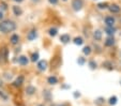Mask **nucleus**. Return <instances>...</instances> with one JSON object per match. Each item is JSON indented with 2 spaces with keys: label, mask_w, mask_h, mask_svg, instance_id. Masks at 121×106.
I'll list each match as a JSON object with an SVG mask.
<instances>
[{
  "label": "nucleus",
  "mask_w": 121,
  "mask_h": 106,
  "mask_svg": "<svg viewBox=\"0 0 121 106\" xmlns=\"http://www.w3.org/2000/svg\"><path fill=\"white\" fill-rule=\"evenodd\" d=\"M23 81H24V77L23 76H19L18 78L15 81V86H21L22 84H23Z\"/></svg>",
  "instance_id": "a211bd4d"
},
{
  "label": "nucleus",
  "mask_w": 121,
  "mask_h": 106,
  "mask_svg": "<svg viewBox=\"0 0 121 106\" xmlns=\"http://www.w3.org/2000/svg\"><path fill=\"white\" fill-rule=\"evenodd\" d=\"M115 44V39L112 37H109L105 40V45L106 46H112Z\"/></svg>",
  "instance_id": "0eeeda50"
},
{
  "label": "nucleus",
  "mask_w": 121,
  "mask_h": 106,
  "mask_svg": "<svg viewBox=\"0 0 121 106\" xmlns=\"http://www.w3.org/2000/svg\"><path fill=\"white\" fill-rule=\"evenodd\" d=\"M16 28V24L14 21H0V32L2 33H10L12 31H14Z\"/></svg>",
  "instance_id": "f257e3e1"
},
{
  "label": "nucleus",
  "mask_w": 121,
  "mask_h": 106,
  "mask_svg": "<svg viewBox=\"0 0 121 106\" xmlns=\"http://www.w3.org/2000/svg\"><path fill=\"white\" fill-rule=\"evenodd\" d=\"M10 41H11V43L14 44V45H15V44H17V43H18V41H19L18 34H13L11 37V40H10Z\"/></svg>",
  "instance_id": "9b49d317"
},
{
  "label": "nucleus",
  "mask_w": 121,
  "mask_h": 106,
  "mask_svg": "<svg viewBox=\"0 0 121 106\" xmlns=\"http://www.w3.org/2000/svg\"><path fill=\"white\" fill-rule=\"evenodd\" d=\"M49 1V3H52V4H57L58 3V0H48Z\"/></svg>",
  "instance_id": "393cba45"
},
{
  "label": "nucleus",
  "mask_w": 121,
  "mask_h": 106,
  "mask_svg": "<svg viewBox=\"0 0 121 106\" xmlns=\"http://www.w3.org/2000/svg\"><path fill=\"white\" fill-rule=\"evenodd\" d=\"M117 103V98L116 97H112L109 99V104L110 105H115V104Z\"/></svg>",
  "instance_id": "412c9836"
},
{
  "label": "nucleus",
  "mask_w": 121,
  "mask_h": 106,
  "mask_svg": "<svg viewBox=\"0 0 121 106\" xmlns=\"http://www.w3.org/2000/svg\"><path fill=\"white\" fill-rule=\"evenodd\" d=\"M93 37L95 40H98V41H100L101 39H102V32H101V30H95L93 33Z\"/></svg>",
  "instance_id": "f8f14e48"
},
{
  "label": "nucleus",
  "mask_w": 121,
  "mask_h": 106,
  "mask_svg": "<svg viewBox=\"0 0 121 106\" xmlns=\"http://www.w3.org/2000/svg\"><path fill=\"white\" fill-rule=\"evenodd\" d=\"M74 97H75V98L79 97V93H77V92H76V93H74Z\"/></svg>",
  "instance_id": "bb28decb"
},
{
  "label": "nucleus",
  "mask_w": 121,
  "mask_h": 106,
  "mask_svg": "<svg viewBox=\"0 0 121 106\" xmlns=\"http://www.w3.org/2000/svg\"><path fill=\"white\" fill-rule=\"evenodd\" d=\"M72 7H73V9L75 10V11H79L82 8V0H73Z\"/></svg>",
  "instance_id": "f03ea898"
},
{
  "label": "nucleus",
  "mask_w": 121,
  "mask_h": 106,
  "mask_svg": "<svg viewBox=\"0 0 121 106\" xmlns=\"http://www.w3.org/2000/svg\"><path fill=\"white\" fill-rule=\"evenodd\" d=\"M70 40H71V38H70V35L69 34H62L61 37H60V41H61L62 43H64V44L68 43Z\"/></svg>",
  "instance_id": "6e6552de"
},
{
  "label": "nucleus",
  "mask_w": 121,
  "mask_h": 106,
  "mask_svg": "<svg viewBox=\"0 0 121 106\" xmlns=\"http://www.w3.org/2000/svg\"><path fill=\"white\" fill-rule=\"evenodd\" d=\"M74 43L76 44V45H82V43H84V40H82V38L80 37H77L74 39Z\"/></svg>",
  "instance_id": "2eb2a0df"
},
{
  "label": "nucleus",
  "mask_w": 121,
  "mask_h": 106,
  "mask_svg": "<svg viewBox=\"0 0 121 106\" xmlns=\"http://www.w3.org/2000/svg\"><path fill=\"white\" fill-rule=\"evenodd\" d=\"M98 7L100 8V9H106V8H107V3H99L98 4Z\"/></svg>",
  "instance_id": "4be33fe9"
},
{
  "label": "nucleus",
  "mask_w": 121,
  "mask_h": 106,
  "mask_svg": "<svg viewBox=\"0 0 121 106\" xmlns=\"http://www.w3.org/2000/svg\"><path fill=\"white\" fill-rule=\"evenodd\" d=\"M115 31H116V29H115L114 27H106V28H105V32L107 33V34H109V35H112V34H114Z\"/></svg>",
  "instance_id": "4468645a"
},
{
  "label": "nucleus",
  "mask_w": 121,
  "mask_h": 106,
  "mask_svg": "<svg viewBox=\"0 0 121 106\" xmlns=\"http://www.w3.org/2000/svg\"><path fill=\"white\" fill-rule=\"evenodd\" d=\"M58 30L56 29V28H52V29L49 30V35H52V37H55L56 34H57Z\"/></svg>",
  "instance_id": "6ab92c4d"
},
{
  "label": "nucleus",
  "mask_w": 121,
  "mask_h": 106,
  "mask_svg": "<svg viewBox=\"0 0 121 106\" xmlns=\"http://www.w3.org/2000/svg\"><path fill=\"white\" fill-rule=\"evenodd\" d=\"M63 1H66V0H63Z\"/></svg>",
  "instance_id": "c85d7f7f"
},
{
  "label": "nucleus",
  "mask_w": 121,
  "mask_h": 106,
  "mask_svg": "<svg viewBox=\"0 0 121 106\" xmlns=\"http://www.w3.org/2000/svg\"><path fill=\"white\" fill-rule=\"evenodd\" d=\"M109 11L112 12V13H119L120 12V7L119 5H117V4H112V5H109Z\"/></svg>",
  "instance_id": "39448f33"
},
{
  "label": "nucleus",
  "mask_w": 121,
  "mask_h": 106,
  "mask_svg": "<svg viewBox=\"0 0 121 106\" xmlns=\"http://www.w3.org/2000/svg\"><path fill=\"white\" fill-rule=\"evenodd\" d=\"M38 59H39V54H38V53H34L33 55H32L31 61H32V62H35V61H37Z\"/></svg>",
  "instance_id": "aec40b11"
},
{
  "label": "nucleus",
  "mask_w": 121,
  "mask_h": 106,
  "mask_svg": "<svg viewBox=\"0 0 121 106\" xmlns=\"http://www.w3.org/2000/svg\"><path fill=\"white\" fill-rule=\"evenodd\" d=\"M14 1H16V2H22L23 0H14Z\"/></svg>",
  "instance_id": "cd10ccee"
},
{
  "label": "nucleus",
  "mask_w": 121,
  "mask_h": 106,
  "mask_svg": "<svg viewBox=\"0 0 121 106\" xmlns=\"http://www.w3.org/2000/svg\"><path fill=\"white\" fill-rule=\"evenodd\" d=\"M47 81H48V84H50V85H56V84L58 83V79L56 76H50V77H48Z\"/></svg>",
  "instance_id": "ddd939ff"
},
{
  "label": "nucleus",
  "mask_w": 121,
  "mask_h": 106,
  "mask_svg": "<svg viewBox=\"0 0 121 106\" xmlns=\"http://www.w3.org/2000/svg\"><path fill=\"white\" fill-rule=\"evenodd\" d=\"M89 65H90V68H91V69H95V68H96V63L94 62V61H90Z\"/></svg>",
  "instance_id": "b1692460"
},
{
  "label": "nucleus",
  "mask_w": 121,
  "mask_h": 106,
  "mask_svg": "<svg viewBox=\"0 0 121 106\" xmlns=\"http://www.w3.org/2000/svg\"><path fill=\"white\" fill-rule=\"evenodd\" d=\"M46 68H47V62L44 61V60H41V61L38 63V69H39L40 71H45Z\"/></svg>",
  "instance_id": "20e7f679"
},
{
  "label": "nucleus",
  "mask_w": 121,
  "mask_h": 106,
  "mask_svg": "<svg viewBox=\"0 0 121 106\" xmlns=\"http://www.w3.org/2000/svg\"><path fill=\"white\" fill-rule=\"evenodd\" d=\"M18 62H19V64H22V65L28 64V58L26 57V56H21V57L18 58Z\"/></svg>",
  "instance_id": "423d86ee"
},
{
  "label": "nucleus",
  "mask_w": 121,
  "mask_h": 106,
  "mask_svg": "<svg viewBox=\"0 0 121 106\" xmlns=\"http://www.w3.org/2000/svg\"><path fill=\"white\" fill-rule=\"evenodd\" d=\"M82 53L85 54V55H90V53H91V47L90 46H86L84 47V49H82Z\"/></svg>",
  "instance_id": "f3484780"
},
{
  "label": "nucleus",
  "mask_w": 121,
  "mask_h": 106,
  "mask_svg": "<svg viewBox=\"0 0 121 106\" xmlns=\"http://www.w3.org/2000/svg\"><path fill=\"white\" fill-rule=\"evenodd\" d=\"M13 12H14V14H15V15H17V16L22 15V13H23L22 9L19 7H17V5H14V7H13Z\"/></svg>",
  "instance_id": "9d476101"
},
{
  "label": "nucleus",
  "mask_w": 121,
  "mask_h": 106,
  "mask_svg": "<svg viewBox=\"0 0 121 106\" xmlns=\"http://www.w3.org/2000/svg\"><path fill=\"white\" fill-rule=\"evenodd\" d=\"M77 62H78V64H80V65H82L85 63V59L82 57H79L78 58V60H77Z\"/></svg>",
  "instance_id": "5701e85b"
},
{
  "label": "nucleus",
  "mask_w": 121,
  "mask_h": 106,
  "mask_svg": "<svg viewBox=\"0 0 121 106\" xmlns=\"http://www.w3.org/2000/svg\"><path fill=\"white\" fill-rule=\"evenodd\" d=\"M41 106H42V105H41Z\"/></svg>",
  "instance_id": "c756f323"
},
{
  "label": "nucleus",
  "mask_w": 121,
  "mask_h": 106,
  "mask_svg": "<svg viewBox=\"0 0 121 106\" xmlns=\"http://www.w3.org/2000/svg\"><path fill=\"white\" fill-rule=\"evenodd\" d=\"M104 21L106 24V27H114L115 25V18L112 16H106Z\"/></svg>",
  "instance_id": "7ed1b4c3"
},
{
  "label": "nucleus",
  "mask_w": 121,
  "mask_h": 106,
  "mask_svg": "<svg viewBox=\"0 0 121 106\" xmlns=\"http://www.w3.org/2000/svg\"><path fill=\"white\" fill-rule=\"evenodd\" d=\"M3 18V13L1 11H0V21H1V19Z\"/></svg>",
  "instance_id": "a878e982"
},
{
  "label": "nucleus",
  "mask_w": 121,
  "mask_h": 106,
  "mask_svg": "<svg viewBox=\"0 0 121 106\" xmlns=\"http://www.w3.org/2000/svg\"><path fill=\"white\" fill-rule=\"evenodd\" d=\"M35 38H37V31H35V30H31V31L28 33V40L32 41V40L35 39Z\"/></svg>",
  "instance_id": "1a4fd4ad"
},
{
  "label": "nucleus",
  "mask_w": 121,
  "mask_h": 106,
  "mask_svg": "<svg viewBox=\"0 0 121 106\" xmlns=\"http://www.w3.org/2000/svg\"><path fill=\"white\" fill-rule=\"evenodd\" d=\"M26 92H27L28 94H32L33 92H35V88L29 86V87H27V89H26Z\"/></svg>",
  "instance_id": "dca6fc26"
}]
</instances>
